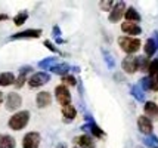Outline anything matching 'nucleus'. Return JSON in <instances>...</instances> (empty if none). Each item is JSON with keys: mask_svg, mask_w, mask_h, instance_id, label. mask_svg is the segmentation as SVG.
<instances>
[{"mask_svg": "<svg viewBox=\"0 0 158 148\" xmlns=\"http://www.w3.org/2000/svg\"><path fill=\"white\" fill-rule=\"evenodd\" d=\"M28 121H30V111L22 110V111L15 113L14 116L9 119L7 125H9V127H10L12 130H22V129L28 125Z\"/></svg>", "mask_w": 158, "mask_h": 148, "instance_id": "f257e3e1", "label": "nucleus"}, {"mask_svg": "<svg viewBox=\"0 0 158 148\" xmlns=\"http://www.w3.org/2000/svg\"><path fill=\"white\" fill-rule=\"evenodd\" d=\"M118 44L121 50H124L126 53L129 55H133L136 53L140 48V40L139 39H135V37H120L118 39Z\"/></svg>", "mask_w": 158, "mask_h": 148, "instance_id": "f03ea898", "label": "nucleus"}, {"mask_svg": "<svg viewBox=\"0 0 158 148\" xmlns=\"http://www.w3.org/2000/svg\"><path fill=\"white\" fill-rule=\"evenodd\" d=\"M55 95H56V101H58L62 107L69 105V102H71V93H69V91L64 85L56 86Z\"/></svg>", "mask_w": 158, "mask_h": 148, "instance_id": "7ed1b4c3", "label": "nucleus"}, {"mask_svg": "<svg viewBox=\"0 0 158 148\" xmlns=\"http://www.w3.org/2000/svg\"><path fill=\"white\" fill-rule=\"evenodd\" d=\"M121 67L123 70L127 73V74H133L139 70V58L133 57V55H127V57L123 59L121 62Z\"/></svg>", "mask_w": 158, "mask_h": 148, "instance_id": "20e7f679", "label": "nucleus"}, {"mask_svg": "<svg viewBox=\"0 0 158 148\" xmlns=\"http://www.w3.org/2000/svg\"><path fill=\"white\" fill-rule=\"evenodd\" d=\"M41 141V136L39 132H28L24 139H22V147L24 148H39Z\"/></svg>", "mask_w": 158, "mask_h": 148, "instance_id": "39448f33", "label": "nucleus"}, {"mask_svg": "<svg viewBox=\"0 0 158 148\" xmlns=\"http://www.w3.org/2000/svg\"><path fill=\"white\" fill-rule=\"evenodd\" d=\"M22 104V98L16 92H10L6 96V110L7 111H16Z\"/></svg>", "mask_w": 158, "mask_h": 148, "instance_id": "423d86ee", "label": "nucleus"}, {"mask_svg": "<svg viewBox=\"0 0 158 148\" xmlns=\"http://www.w3.org/2000/svg\"><path fill=\"white\" fill-rule=\"evenodd\" d=\"M48 82H49V74L40 71V73H35V74H33V76L30 77L28 85H30V87H40V86L46 85Z\"/></svg>", "mask_w": 158, "mask_h": 148, "instance_id": "0eeeda50", "label": "nucleus"}, {"mask_svg": "<svg viewBox=\"0 0 158 148\" xmlns=\"http://www.w3.org/2000/svg\"><path fill=\"white\" fill-rule=\"evenodd\" d=\"M126 3L124 2H120V3H117L115 6L111 9V14H110V21L112 22H117L120 21L121 18H123V15L126 14Z\"/></svg>", "mask_w": 158, "mask_h": 148, "instance_id": "6e6552de", "label": "nucleus"}, {"mask_svg": "<svg viewBox=\"0 0 158 148\" xmlns=\"http://www.w3.org/2000/svg\"><path fill=\"white\" fill-rule=\"evenodd\" d=\"M74 144L78 148H95V141L89 135H80V136L74 138Z\"/></svg>", "mask_w": 158, "mask_h": 148, "instance_id": "1a4fd4ad", "label": "nucleus"}, {"mask_svg": "<svg viewBox=\"0 0 158 148\" xmlns=\"http://www.w3.org/2000/svg\"><path fill=\"white\" fill-rule=\"evenodd\" d=\"M35 104L39 108H46L52 104V95L49 92H40L35 96Z\"/></svg>", "mask_w": 158, "mask_h": 148, "instance_id": "9d476101", "label": "nucleus"}, {"mask_svg": "<svg viewBox=\"0 0 158 148\" xmlns=\"http://www.w3.org/2000/svg\"><path fill=\"white\" fill-rule=\"evenodd\" d=\"M138 126L139 130L145 135H151L152 133V121L146 116H140L138 119Z\"/></svg>", "mask_w": 158, "mask_h": 148, "instance_id": "9b49d317", "label": "nucleus"}, {"mask_svg": "<svg viewBox=\"0 0 158 148\" xmlns=\"http://www.w3.org/2000/svg\"><path fill=\"white\" fill-rule=\"evenodd\" d=\"M121 30H123L124 33H127V34H130V36L140 34V31H142L138 24H135V22H127V21L121 24Z\"/></svg>", "mask_w": 158, "mask_h": 148, "instance_id": "f8f14e48", "label": "nucleus"}, {"mask_svg": "<svg viewBox=\"0 0 158 148\" xmlns=\"http://www.w3.org/2000/svg\"><path fill=\"white\" fill-rule=\"evenodd\" d=\"M16 147V142L10 135H0V148H15Z\"/></svg>", "mask_w": 158, "mask_h": 148, "instance_id": "ddd939ff", "label": "nucleus"}, {"mask_svg": "<svg viewBox=\"0 0 158 148\" xmlns=\"http://www.w3.org/2000/svg\"><path fill=\"white\" fill-rule=\"evenodd\" d=\"M41 34V30H27V31H22V33H18V34L12 36V39H35Z\"/></svg>", "mask_w": 158, "mask_h": 148, "instance_id": "4468645a", "label": "nucleus"}, {"mask_svg": "<svg viewBox=\"0 0 158 148\" xmlns=\"http://www.w3.org/2000/svg\"><path fill=\"white\" fill-rule=\"evenodd\" d=\"M16 78L12 73H0V86H10L15 85Z\"/></svg>", "mask_w": 158, "mask_h": 148, "instance_id": "2eb2a0df", "label": "nucleus"}, {"mask_svg": "<svg viewBox=\"0 0 158 148\" xmlns=\"http://www.w3.org/2000/svg\"><path fill=\"white\" fill-rule=\"evenodd\" d=\"M28 71H31V67H24V68H21L19 71V76L16 78V82H15V86H16V89H19L24 86V83L27 82V73Z\"/></svg>", "mask_w": 158, "mask_h": 148, "instance_id": "dca6fc26", "label": "nucleus"}, {"mask_svg": "<svg viewBox=\"0 0 158 148\" xmlns=\"http://www.w3.org/2000/svg\"><path fill=\"white\" fill-rule=\"evenodd\" d=\"M157 48H158V42L155 39L146 40V43H145V53H146V57H152L155 53Z\"/></svg>", "mask_w": 158, "mask_h": 148, "instance_id": "f3484780", "label": "nucleus"}, {"mask_svg": "<svg viewBox=\"0 0 158 148\" xmlns=\"http://www.w3.org/2000/svg\"><path fill=\"white\" fill-rule=\"evenodd\" d=\"M143 110H145V114L149 116V117H155V116H158V105L155 104V102H152V101H148V102L145 104Z\"/></svg>", "mask_w": 158, "mask_h": 148, "instance_id": "a211bd4d", "label": "nucleus"}, {"mask_svg": "<svg viewBox=\"0 0 158 148\" xmlns=\"http://www.w3.org/2000/svg\"><path fill=\"white\" fill-rule=\"evenodd\" d=\"M76 107L73 105H67V107H62V116H64V119L68 120V121H71V120L76 117Z\"/></svg>", "mask_w": 158, "mask_h": 148, "instance_id": "6ab92c4d", "label": "nucleus"}, {"mask_svg": "<svg viewBox=\"0 0 158 148\" xmlns=\"http://www.w3.org/2000/svg\"><path fill=\"white\" fill-rule=\"evenodd\" d=\"M124 16H126L127 22H139L140 21V16H139V14L136 12V9H135V7H129V9L126 11Z\"/></svg>", "mask_w": 158, "mask_h": 148, "instance_id": "aec40b11", "label": "nucleus"}, {"mask_svg": "<svg viewBox=\"0 0 158 148\" xmlns=\"http://www.w3.org/2000/svg\"><path fill=\"white\" fill-rule=\"evenodd\" d=\"M27 18H28V14H27V12H21V14H18L14 18L15 25H22L24 22L27 21Z\"/></svg>", "mask_w": 158, "mask_h": 148, "instance_id": "412c9836", "label": "nucleus"}, {"mask_svg": "<svg viewBox=\"0 0 158 148\" xmlns=\"http://www.w3.org/2000/svg\"><path fill=\"white\" fill-rule=\"evenodd\" d=\"M50 70L53 71V73H58V74H64V76H65V71L68 70V65H67V64H61V65L52 67Z\"/></svg>", "mask_w": 158, "mask_h": 148, "instance_id": "4be33fe9", "label": "nucleus"}, {"mask_svg": "<svg viewBox=\"0 0 158 148\" xmlns=\"http://www.w3.org/2000/svg\"><path fill=\"white\" fill-rule=\"evenodd\" d=\"M62 83L64 86L68 85V86H76V78L73 77V76H68V74H65V76H62Z\"/></svg>", "mask_w": 158, "mask_h": 148, "instance_id": "5701e85b", "label": "nucleus"}, {"mask_svg": "<svg viewBox=\"0 0 158 148\" xmlns=\"http://www.w3.org/2000/svg\"><path fill=\"white\" fill-rule=\"evenodd\" d=\"M148 73H149V76H154V74H157L158 73V59H154V61L149 64Z\"/></svg>", "mask_w": 158, "mask_h": 148, "instance_id": "b1692460", "label": "nucleus"}, {"mask_svg": "<svg viewBox=\"0 0 158 148\" xmlns=\"http://www.w3.org/2000/svg\"><path fill=\"white\" fill-rule=\"evenodd\" d=\"M99 6L102 7L103 11H111V6H112V2H105V3H101V5H99Z\"/></svg>", "mask_w": 158, "mask_h": 148, "instance_id": "393cba45", "label": "nucleus"}, {"mask_svg": "<svg viewBox=\"0 0 158 148\" xmlns=\"http://www.w3.org/2000/svg\"><path fill=\"white\" fill-rule=\"evenodd\" d=\"M92 130H93V133L96 135V136H102V135H103V132H102V130H101V129H99V127H98V126H95V125L92 126Z\"/></svg>", "mask_w": 158, "mask_h": 148, "instance_id": "a878e982", "label": "nucleus"}, {"mask_svg": "<svg viewBox=\"0 0 158 148\" xmlns=\"http://www.w3.org/2000/svg\"><path fill=\"white\" fill-rule=\"evenodd\" d=\"M44 44H46V46H49V49H50V50H56L55 48H53V46H52V44H50L49 42H44Z\"/></svg>", "mask_w": 158, "mask_h": 148, "instance_id": "bb28decb", "label": "nucleus"}, {"mask_svg": "<svg viewBox=\"0 0 158 148\" xmlns=\"http://www.w3.org/2000/svg\"><path fill=\"white\" fill-rule=\"evenodd\" d=\"M3 19H7V15H0V21H3Z\"/></svg>", "mask_w": 158, "mask_h": 148, "instance_id": "cd10ccee", "label": "nucleus"}, {"mask_svg": "<svg viewBox=\"0 0 158 148\" xmlns=\"http://www.w3.org/2000/svg\"><path fill=\"white\" fill-rule=\"evenodd\" d=\"M3 99H5V96H3V93L0 92V105H2V102H3Z\"/></svg>", "mask_w": 158, "mask_h": 148, "instance_id": "c85d7f7f", "label": "nucleus"}, {"mask_svg": "<svg viewBox=\"0 0 158 148\" xmlns=\"http://www.w3.org/2000/svg\"><path fill=\"white\" fill-rule=\"evenodd\" d=\"M56 148H67V145H64V144H59Z\"/></svg>", "mask_w": 158, "mask_h": 148, "instance_id": "c756f323", "label": "nucleus"}, {"mask_svg": "<svg viewBox=\"0 0 158 148\" xmlns=\"http://www.w3.org/2000/svg\"><path fill=\"white\" fill-rule=\"evenodd\" d=\"M74 148H78V147H74Z\"/></svg>", "mask_w": 158, "mask_h": 148, "instance_id": "7c9ffc66", "label": "nucleus"}, {"mask_svg": "<svg viewBox=\"0 0 158 148\" xmlns=\"http://www.w3.org/2000/svg\"><path fill=\"white\" fill-rule=\"evenodd\" d=\"M155 148H157V147H155Z\"/></svg>", "mask_w": 158, "mask_h": 148, "instance_id": "2f4dec72", "label": "nucleus"}]
</instances>
